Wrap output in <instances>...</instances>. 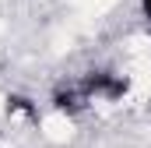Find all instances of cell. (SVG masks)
Listing matches in <instances>:
<instances>
[{
  "label": "cell",
  "mask_w": 151,
  "mask_h": 148,
  "mask_svg": "<svg viewBox=\"0 0 151 148\" xmlns=\"http://www.w3.org/2000/svg\"><path fill=\"white\" fill-rule=\"evenodd\" d=\"M127 88H130V81H127L123 74H113V71H91L84 81H81V92H84V99H91V95H102L106 102H119V99L127 95Z\"/></svg>",
  "instance_id": "1"
},
{
  "label": "cell",
  "mask_w": 151,
  "mask_h": 148,
  "mask_svg": "<svg viewBox=\"0 0 151 148\" xmlns=\"http://www.w3.org/2000/svg\"><path fill=\"white\" fill-rule=\"evenodd\" d=\"M81 102H84L81 88H60V92H53V110L56 113H77Z\"/></svg>",
  "instance_id": "2"
},
{
  "label": "cell",
  "mask_w": 151,
  "mask_h": 148,
  "mask_svg": "<svg viewBox=\"0 0 151 148\" xmlns=\"http://www.w3.org/2000/svg\"><path fill=\"white\" fill-rule=\"evenodd\" d=\"M7 113H25V116H35V102L28 95H7Z\"/></svg>",
  "instance_id": "3"
},
{
  "label": "cell",
  "mask_w": 151,
  "mask_h": 148,
  "mask_svg": "<svg viewBox=\"0 0 151 148\" xmlns=\"http://www.w3.org/2000/svg\"><path fill=\"white\" fill-rule=\"evenodd\" d=\"M141 11H144V18L151 21V0H141Z\"/></svg>",
  "instance_id": "4"
}]
</instances>
